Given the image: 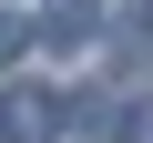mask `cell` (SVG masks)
Masks as SVG:
<instances>
[{"label":"cell","instance_id":"cell-1","mask_svg":"<svg viewBox=\"0 0 153 143\" xmlns=\"http://www.w3.org/2000/svg\"><path fill=\"white\" fill-rule=\"evenodd\" d=\"M51 133H61L51 92H0V143H51Z\"/></svg>","mask_w":153,"mask_h":143},{"label":"cell","instance_id":"cell-2","mask_svg":"<svg viewBox=\"0 0 153 143\" xmlns=\"http://www.w3.org/2000/svg\"><path fill=\"white\" fill-rule=\"evenodd\" d=\"M92 31H102V0H51V10H41V41L51 51H82Z\"/></svg>","mask_w":153,"mask_h":143},{"label":"cell","instance_id":"cell-3","mask_svg":"<svg viewBox=\"0 0 153 143\" xmlns=\"http://www.w3.org/2000/svg\"><path fill=\"white\" fill-rule=\"evenodd\" d=\"M123 143H153V102H133V123H123Z\"/></svg>","mask_w":153,"mask_h":143},{"label":"cell","instance_id":"cell-4","mask_svg":"<svg viewBox=\"0 0 153 143\" xmlns=\"http://www.w3.org/2000/svg\"><path fill=\"white\" fill-rule=\"evenodd\" d=\"M10 51H21V21H10V10H0V61H10Z\"/></svg>","mask_w":153,"mask_h":143}]
</instances>
